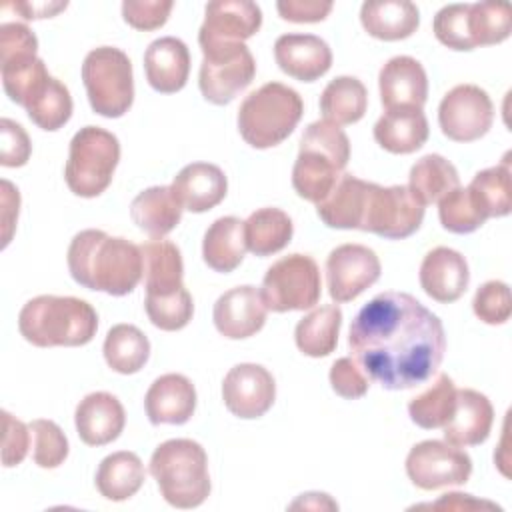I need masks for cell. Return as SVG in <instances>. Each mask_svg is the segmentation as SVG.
I'll return each mask as SVG.
<instances>
[{
  "instance_id": "cell-48",
  "label": "cell",
  "mask_w": 512,
  "mask_h": 512,
  "mask_svg": "<svg viewBox=\"0 0 512 512\" xmlns=\"http://www.w3.org/2000/svg\"><path fill=\"white\" fill-rule=\"evenodd\" d=\"M474 314L484 324H504L512 312V298L510 288L502 280H488L484 282L472 300Z\"/></svg>"
},
{
  "instance_id": "cell-8",
  "label": "cell",
  "mask_w": 512,
  "mask_h": 512,
  "mask_svg": "<svg viewBox=\"0 0 512 512\" xmlns=\"http://www.w3.org/2000/svg\"><path fill=\"white\" fill-rule=\"evenodd\" d=\"M82 82L92 110L104 118L124 116L134 102L132 62L120 48L90 50L82 62Z\"/></svg>"
},
{
  "instance_id": "cell-39",
  "label": "cell",
  "mask_w": 512,
  "mask_h": 512,
  "mask_svg": "<svg viewBox=\"0 0 512 512\" xmlns=\"http://www.w3.org/2000/svg\"><path fill=\"white\" fill-rule=\"evenodd\" d=\"M454 406H456V386L448 374H440L428 390H424L422 394L410 400L408 414L416 426L424 430H432V428H442L450 420Z\"/></svg>"
},
{
  "instance_id": "cell-38",
  "label": "cell",
  "mask_w": 512,
  "mask_h": 512,
  "mask_svg": "<svg viewBox=\"0 0 512 512\" xmlns=\"http://www.w3.org/2000/svg\"><path fill=\"white\" fill-rule=\"evenodd\" d=\"M468 194L486 220L508 216L512 210V182L508 160L498 166L480 170L472 178Z\"/></svg>"
},
{
  "instance_id": "cell-9",
  "label": "cell",
  "mask_w": 512,
  "mask_h": 512,
  "mask_svg": "<svg viewBox=\"0 0 512 512\" xmlns=\"http://www.w3.org/2000/svg\"><path fill=\"white\" fill-rule=\"evenodd\" d=\"M262 300L272 312L308 310L322 294L320 268L306 254H288L276 260L264 274Z\"/></svg>"
},
{
  "instance_id": "cell-36",
  "label": "cell",
  "mask_w": 512,
  "mask_h": 512,
  "mask_svg": "<svg viewBox=\"0 0 512 512\" xmlns=\"http://www.w3.org/2000/svg\"><path fill=\"white\" fill-rule=\"evenodd\" d=\"M456 186H460L458 170L440 154H426L410 168L408 188L424 208L436 204Z\"/></svg>"
},
{
  "instance_id": "cell-49",
  "label": "cell",
  "mask_w": 512,
  "mask_h": 512,
  "mask_svg": "<svg viewBox=\"0 0 512 512\" xmlns=\"http://www.w3.org/2000/svg\"><path fill=\"white\" fill-rule=\"evenodd\" d=\"M172 8V0H124L122 18L132 28L150 32L166 24Z\"/></svg>"
},
{
  "instance_id": "cell-2",
  "label": "cell",
  "mask_w": 512,
  "mask_h": 512,
  "mask_svg": "<svg viewBox=\"0 0 512 512\" xmlns=\"http://www.w3.org/2000/svg\"><path fill=\"white\" fill-rule=\"evenodd\" d=\"M68 270L76 284L110 296L130 294L142 280V252L134 242L104 230L78 232L68 246Z\"/></svg>"
},
{
  "instance_id": "cell-12",
  "label": "cell",
  "mask_w": 512,
  "mask_h": 512,
  "mask_svg": "<svg viewBox=\"0 0 512 512\" xmlns=\"http://www.w3.org/2000/svg\"><path fill=\"white\" fill-rule=\"evenodd\" d=\"M406 474L422 490L460 486L472 474V460L458 446L440 440H422L406 456Z\"/></svg>"
},
{
  "instance_id": "cell-34",
  "label": "cell",
  "mask_w": 512,
  "mask_h": 512,
  "mask_svg": "<svg viewBox=\"0 0 512 512\" xmlns=\"http://www.w3.org/2000/svg\"><path fill=\"white\" fill-rule=\"evenodd\" d=\"M368 108L366 86L354 76H338L320 94V112L326 122L348 126L358 122Z\"/></svg>"
},
{
  "instance_id": "cell-31",
  "label": "cell",
  "mask_w": 512,
  "mask_h": 512,
  "mask_svg": "<svg viewBox=\"0 0 512 512\" xmlns=\"http://www.w3.org/2000/svg\"><path fill=\"white\" fill-rule=\"evenodd\" d=\"M246 250L244 222L236 216H222L204 232L202 258L214 272L228 274L236 270L242 264Z\"/></svg>"
},
{
  "instance_id": "cell-21",
  "label": "cell",
  "mask_w": 512,
  "mask_h": 512,
  "mask_svg": "<svg viewBox=\"0 0 512 512\" xmlns=\"http://www.w3.org/2000/svg\"><path fill=\"white\" fill-rule=\"evenodd\" d=\"M494 422L490 400L472 388L456 390V406L450 420L442 426L444 440L452 446L466 448L486 442Z\"/></svg>"
},
{
  "instance_id": "cell-40",
  "label": "cell",
  "mask_w": 512,
  "mask_h": 512,
  "mask_svg": "<svg viewBox=\"0 0 512 512\" xmlns=\"http://www.w3.org/2000/svg\"><path fill=\"white\" fill-rule=\"evenodd\" d=\"M28 118L42 130L54 132L62 128L72 116V96L68 88L50 76L24 106Z\"/></svg>"
},
{
  "instance_id": "cell-51",
  "label": "cell",
  "mask_w": 512,
  "mask_h": 512,
  "mask_svg": "<svg viewBox=\"0 0 512 512\" xmlns=\"http://www.w3.org/2000/svg\"><path fill=\"white\" fill-rule=\"evenodd\" d=\"M0 164L6 168H18L24 166L32 154V142L26 134V130L10 120H0Z\"/></svg>"
},
{
  "instance_id": "cell-22",
  "label": "cell",
  "mask_w": 512,
  "mask_h": 512,
  "mask_svg": "<svg viewBox=\"0 0 512 512\" xmlns=\"http://www.w3.org/2000/svg\"><path fill=\"white\" fill-rule=\"evenodd\" d=\"M74 424L80 440L88 446L114 442L126 424L120 400L110 392H92L84 396L74 412Z\"/></svg>"
},
{
  "instance_id": "cell-5",
  "label": "cell",
  "mask_w": 512,
  "mask_h": 512,
  "mask_svg": "<svg viewBox=\"0 0 512 512\" xmlns=\"http://www.w3.org/2000/svg\"><path fill=\"white\" fill-rule=\"evenodd\" d=\"M150 474L162 498L174 508H196L210 496L206 450L190 438L162 442L152 452Z\"/></svg>"
},
{
  "instance_id": "cell-27",
  "label": "cell",
  "mask_w": 512,
  "mask_h": 512,
  "mask_svg": "<svg viewBox=\"0 0 512 512\" xmlns=\"http://www.w3.org/2000/svg\"><path fill=\"white\" fill-rule=\"evenodd\" d=\"M430 128L422 110H386L374 124V140L390 154H412L428 140Z\"/></svg>"
},
{
  "instance_id": "cell-23",
  "label": "cell",
  "mask_w": 512,
  "mask_h": 512,
  "mask_svg": "<svg viewBox=\"0 0 512 512\" xmlns=\"http://www.w3.org/2000/svg\"><path fill=\"white\" fill-rule=\"evenodd\" d=\"M144 410L152 424H186L196 410V388L182 374H164L156 378L146 396Z\"/></svg>"
},
{
  "instance_id": "cell-32",
  "label": "cell",
  "mask_w": 512,
  "mask_h": 512,
  "mask_svg": "<svg viewBox=\"0 0 512 512\" xmlns=\"http://www.w3.org/2000/svg\"><path fill=\"white\" fill-rule=\"evenodd\" d=\"M146 470L138 454L120 450L108 454L96 470V490L112 502L132 498L144 484Z\"/></svg>"
},
{
  "instance_id": "cell-4",
  "label": "cell",
  "mask_w": 512,
  "mask_h": 512,
  "mask_svg": "<svg viewBox=\"0 0 512 512\" xmlns=\"http://www.w3.org/2000/svg\"><path fill=\"white\" fill-rule=\"evenodd\" d=\"M350 160V140L346 132L326 120L312 122L302 138L292 168V186L308 202H322Z\"/></svg>"
},
{
  "instance_id": "cell-46",
  "label": "cell",
  "mask_w": 512,
  "mask_h": 512,
  "mask_svg": "<svg viewBox=\"0 0 512 512\" xmlns=\"http://www.w3.org/2000/svg\"><path fill=\"white\" fill-rule=\"evenodd\" d=\"M36 52L38 40L26 24L6 22L0 26V70L36 60Z\"/></svg>"
},
{
  "instance_id": "cell-37",
  "label": "cell",
  "mask_w": 512,
  "mask_h": 512,
  "mask_svg": "<svg viewBox=\"0 0 512 512\" xmlns=\"http://www.w3.org/2000/svg\"><path fill=\"white\" fill-rule=\"evenodd\" d=\"M102 352L106 364L114 372L136 374L148 362L150 342L134 324H116L108 330Z\"/></svg>"
},
{
  "instance_id": "cell-17",
  "label": "cell",
  "mask_w": 512,
  "mask_h": 512,
  "mask_svg": "<svg viewBox=\"0 0 512 512\" xmlns=\"http://www.w3.org/2000/svg\"><path fill=\"white\" fill-rule=\"evenodd\" d=\"M266 304L256 286H236L224 292L212 310L216 330L230 340L250 338L262 330L266 322Z\"/></svg>"
},
{
  "instance_id": "cell-1",
  "label": "cell",
  "mask_w": 512,
  "mask_h": 512,
  "mask_svg": "<svg viewBox=\"0 0 512 512\" xmlns=\"http://www.w3.org/2000/svg\"><path fill=\"white\" fill-rule=\"evenodd\" d=\"M348 346L364 374L386 390L428 382L446 352L442 320L406 292H382L354 316Z\"/></svg>"
},
{
  "instance_id": "cell-57",
  "label": "cell",
  "mask_w": 512,
  "mask_h": 512,
  "mask_svg": "<svg viewBox=\"0 0 512 512\" xmlns=\"http://www.w3.org/2000/svg\"><path fill=\"white\" fill-rule=\"evenodd\" d=\"M290 508H312V510L330 508V510H338V504L332 502V500L328 498V494H322V492H308V494H302L296 502H292Z\"/></svg>"
},
{
  "instance_id": "cell-15",
  "label": "cell",
  "mask_w": 512,
  "mask_h": 512,
  "mask_svg": "<svg viewBox=\"0 0 512 512\" xmlns=\"http://www.w3.org/2000/svg\"><path fill=\"white\" fill-rule=\"evenodd\" d=\"M276 398L274 376L260 364L244 362L228 370L222 382V400L228 412L252 420L264 416Z\"/></svg>"
},
{
  "instance_id": "cell-6",
  "label": "cell",
  "mask_w": 512,
  "mask_h": 512,
  "mask_svg": "<svg viewBox=\"0 0 512 512\" xmlns=\"http://www.w3.org/2000/svg\"><path fill=\"white\" fill-rule=\"evenodd\" d=\"M302 114L304 102L294 88L282 82H268L242 100L238 132L252 148L266 150L284 142Z\"/></svg>"
},
{
  "instance_id": "cell-55",
  "label": "cell",
  "mask_w": 512,
  "mask_h": 512,
  "mask_svg": "<svg viewBox=\"0 0 512 512\" xmlns=\"http://www.w3.org/2000/svg\"><path fill=\"white\" fill-rule=\"evenodd\" d=\"M68 2H16L10 4L14 12H18L24 20H40V18H52L58 12L66 10Z\"/></svg>"
},
{
  "instance_id": "cell-11",
  "label": "cell",
  "mask_w": 512,
  "mask_h": 512,
  "mask_svg": "<svg viewBox=\"0 0 512 512\" xmlns=\"http://www.w3.org/2000/svg\"><path fill=\"white\" fill-rule=\"evenodd\" d=\"M424 220V206L408 186H378L370 182L360 230L388 240H402L414 234Z\"/></svg>"
},
{
  "instance_id": "cell-3",
  "label": "cell",
  "mask_w": 512,
  "mask_h": 512,
  "mask_svg": "<svg viewBox=\"0 0 512 512\" xmlns=\"http://www.w3.org/2000/svg\"><path fill=\"white\" fill-rule=\"evenodd\" d=\"M18 330L38 348L84 346L96 336L98 314L86 300L42 294L22 306Z\"/></svg>"
},
{
  "instance_id": "cell-29",
  "label": "cell",
  "mask_w": 512,
  "mask_h": 512,
  "mask_svg": "<svg viewBox=\"0 0 512 512\" xmlns=\"http://www.w3.org/2000/svg\"><path fill=\"white\" fill-rule=\"evenodd\" d=\"M360 22L364 30L386 42L404 40L420 26V12L408 0H370L360 8Z\"/></svg>"
},
{
  "instance_id": "cell-47",
  "label": "cell",
  "mask_w": 512,
  "mask_h": 512,
  "mask_svg": "<svg viewBox=\"0 0 512 512\" xmlns=\"http://www.w3.org/2000/svg\"><path fill=\"white\" fill-rule=\"evenodd\" d=\"M50 78L44 60L36 58L28 64L22 66H14V68H4L2 70V86L4 92L8 94V98L18 104V106H26L28 100L32 98V94Z\"/></svg>"
},
{
  "instance_id": "cell-42",
  "label": "cell",
  "mask_w": 512,
  "mask_h": 512,
  "mask_svg": "<svg viewBox=\"0 0 512 512\" xmlns=\"http://www.w3.org/2000/svg\"><path fill=\"white\" fill-rule=\"evenodd\" d=\"M144 308L148 320L166 332L182 330L194 314V302L186 288H180L168 296H146Z\"/></svg>"
},
{
  "instance_id": "cell-45",
  "label": "cell",
  "mask_w": 512,
  "mask_h": 512,
  "mask_svg": "<svg viewBox=\"0 0 512 512\" xmlns=\"http://www.w3.org/2000/svg\"><path fill=\"white\" fill-rule=\"evenodd\" d=\"M468 10L470 4H448L436 12L432 30L440 44L460 52L474 50V42L468 34Z\"/></svg>"
},
{
  "instance_id": "cell-10",
  "label": "cell",
  "mask_w": 512,
  "mask_h": 512,
  "mask_svg": "<svg viewBox=\"0 0 512 512\" xmlns=\"http://www.w3.org/2000/svg\"><path fill=\"white\" fill-rule=\"evenodd\" d=\"M198 86L202 96L216 104H230L256 76V62L244 42L202 48Z\"/></svg>"
},
{
  "instance_id": "cell-41",
  "label": "cell",
  "mask_w": 512,
  "mask_h": 512,
  "mask_svg": "<svg viewBox=\"0 0 512 512\" xmlns=\"http://www.w3.org/2000/svg\"><path fill=\"white\" fill-rule=\"evenodd\" d=\"M512 12L506 2H476L468 10V34L478 46L500 44L510 36Z\"/></svg>"
},
{
  "instance_id": "cell-14",
  "label": "cell",
  "mask_w": 512,
  "mask_h": 512,
  "mask_svg": "<svg viewBox=\"0 0 512 512\" xmlns=\"http://www.w3.org/2000/svg\"><path fill=\"white\" fill-rule=\"evenodd\" d=\"M380 260L376 252L362 244L336 246L326 258L328 294L336 302L358 298L380 278Z\"/></svg>"
},
{
  "instance_id": "cell-25",
  "label": "cell",
  "mask_w": 512,
  "mask_h": 512,
  "mask_svg": "<svg viewBox=\"0 0 512 512\" xmlns=\"http://www.w3.org/2000/svg\"><path fill=\"white\" fill-rule=\"evenodd\" d=\"M148 84L160 94H174L186 86L190 74L188 46L174 36L154 40L144 52Z\"/></svg>"
},
{
  "instance_id": "cell-19",
  "label": "cell",
  "mask_w": 512,
  "mask_h": 512,
  "mask_svg": "<svg viewBox=\"0 0 512 512\" xmlns=\"http://www.w3.org/2000/svg\"><path fill=\"white\" fill-rule=\"evenodd\" d=\"M274 58L284 74L300 82H314L332 66L330 46L314 34H282L274 42Z\"/></svg>"
},
{
  "instance_id": "cell-30",
  "label": "cell",
  "mask_w": 512,
  "mask_h": 512,
  "mask_svg": "<svg viewBox=\"0 0 512 512\" xmlns=\"http://www.w3.org/2000/svg\"><path fill=\"white\" fill-rule=\"evenodd\" d=\"M182 210L170 186H152L132 200L130 218L148 236L162 238L178 226Z\"/></svg>"
},
{
  "instance_id": "cell-24",
  "label": "cell",
  "mask_w": 512,
  "mask_h": 512,
  "mask_svg": "<svg viewBox=\"0 0 512 512\" xmlns=\"http://www.w3.org/2000/svg\"><path fill=\"white\" fill-rule=\"evenodd\" d=\"M170 188L184 210L200 214L224 200L228 180L220 166L210 162H192L174 176Z\"/></svg>"
},
{
  "instance_id": "cell-26",
  "label": "cell",
  "mask_w": 512,
  "mask_h": 512,
  "mask_svg": "<svg viewBox=\"0 0 512 512\" xmlns=\"http://www.w3.org/2000/svg\"><path fill=\"white\" fill-rule=\"evenodd\" d=\"M140 252L146 296H168L184 288V262L174 242L152 238L140 244Z\"/></svg>"
},
{
  "instance_id": "cell-50",
  "label": "cell",
  "mask_w": 512,
  "mask_h": 512,
  "mask_svg": "<svg viewBox=\"0 0 512 512\" xmlns=\"http://www.w3.org/2000/svg\"><path fill=\"white\" fill-rule=\"evenodd\" d=\"M330 386L338 396L346 400H356L368 392L370 378L364 374L356 360H352L350 356H342L330 368Z\"/></svg>"
},
{
  "instance_id": "cell-35",
  "label": "cell",
  "mask_w": 512,
  "mask_h": 512,
  "mask_svg": "<svg viewBox=\"0 0 512 512\" xmlns=\"http://www.w3.org/2000/svg\"><path fill=\"white\" fill-rule=\"evenodd\" d=\"M342 326V310L336 304H326L306 314L294 330L296 346L310 358H322L334 352Z\"/></svg>"
},
{
  "instance_id": "cell-44",
  "label": "cell",
  "mask_w": 512,
  "mask_h": 512,
  "mask_svg": "<svg viewBox=\"0 0 512 512\" xmlns=\"http://www.w3.org/2000/svg\"><path fill=\"white\" fill-rule=\"evenodd\" d=\"M28 426L34 438V464L40 468H58L68 456V438L62 428L46 418H36Z\"/></svg>"
},
{
  "instance_id": "cell-20",
  "label": "cell",
  "mask_w": 512,
  "mask_h": 512,
  "mask_svg": "<svg viewBox=\"0 0 512 512\" xmlns=\"http://www.w3.org/2000/svg\"><path fill=\"white\" fill-rule=\"evenodd\" d=\"M470 270L466 258L448 246L430 250L420 264L422 290L440 304L456 302L468 288Z\"/></svg>"
},
{
  "instance_id": "cell-28",
  "label": "cell",
  "mask_w": 512,
  "mask_h": 512,
  "mask_svg": "<svg viewBox=\"0 0 512 512\" xmlns=\"http://www.w3.org/2000/svg\"><path fill=\"white\" fill-rule=\"evenodd\" d=\"M368 190L370 182L352 174H342L332 192L316 204L320 220L330 228L360 230Z\"/></svg>"
},
{
  "instance_id": "cell-53",
  "label": "cell",
  "mask_w": 512,
  "mask_h": 512,
  "mask_svg": "<svg viewBox=\"0 0 512 512\" xmlns=\"http://www.w3.org/2000/svg\"><path fill=\"white\" fill-rule=\"evenodd\" d=\"M276 10L280 18L296 24L322 22L330 10L332 2L328 0H280L276 2Z\"/></svg>"
},
{
  "instance_id": "cell-7",
  "label": "cell",
  "mask_w": 512,
  "mask_h": 512,
  "mask_svg": "<svg viewBox=\"0 0 512 512\" xmlns=\"http://www.w3.org/2000/svg\"><path fill=\"white\" fill-rule=\"evenodd\" d=\"M118 160L120 142L112 132L100 126L80 128L70 140L64 168L70 192L80 198L100 196L110 186Z\"/></svg>"
},
{
  "instance_id": "cell-18",
  "label": "cell",
  "mask_w": 512,
  "mask_h": 512,
  "mask_svg": "<svg viewBox=\"0 0 512 512\" xmlns=\"http://www.w3.org/2000/svg\"><path fill=\"white\" fill-rule=\"evenodd\" d=\"M380 100L386 110L418 108L428 98V76L424 66L412 56L390 58L378 74Z\"/></svg>"
},
{
  "instance_id": "cell-54",
  "label": "cell",
  "mask_w": 512,
  "mask_h": 512,
  "mask_svg": "<svg viewBox=\"0 0 512 512\" xmlns=\"http://www.w3.org/2000/svg\"><path fill=\"white\" fill-rule=\"evenodd\" d=\"M0 190H2V248H6L12 238L14 224L18 220L20 194H18V188H14V184L8 180L0 182Z\"/></svg>"
},
{
  "instance_id": "cell-43",
  "label": "cell",
  "mask_w": 512,
  "mask_h": 512,
  "mask_svg": "<svg viewBox=\"0 0 512 512\" xmlns=\"http://www.w3.org/2000/svg\"><path fill=\"white\" fill-rule=\"evenodd\" d=\"M438 218L440 224L452 234H470L486 222L472 202L468 188L462 186H456L438 200Z\"/></svg>"
},
{
  "instance_id": "cell-56",
  "label": "cell",
  "mask_w": 512,
  "mask_h": 512,
  "mask_svg": "<svg viewBox=\"0 0 512 512\" xmlns=\"http://www.w3.org/2000/svg\"><path fill=\"white\" fill-rule=\"evenodd\" d=\"M420 508H448V510H476V508H498L492 502H484V500H476L472 498V494H460V492H448L442 494V498L434 504H426Z\"/></svg>"
},
{
  "instance_id": "cell-13",
  "label": "cell",
  "mask_w": 512,
  "mask_h": 512,
  "mask_svg": "<svg viewBox=\"0 0 512 512\" xmlns=\"http://www.w3.org/2000/svg\"><path fill=\"white\" fill-rule=\"evenodd\" d=\"M494 122V104L476 84H458L448 90L438 106V124L454 142L480 140Z\"/></svg>"
},
{
  "instance_id": "cell-16",
  "label": "cell",
  "mask_w": 512,
  "mask_h": 512,
  "mask_svg": "<svg viewBox=\"0 0 512 512\" xmlns=\"http://www.w3.org/2000/svg\"><path fill=\"white\" fill-rule=\"evenodd\" d=\"M204 14V22L198 30L200 48L244 42L262 26V10L250 0L208 2Z\"/></svg>"
},
{
  "instance_id": "cell-33",
  "label": "cell",
  "mask_w": 512,
  "mask_h": 512,
  "mask_svg": "<svg viewBox=\"0 0 512 512\" xmlns=\"http://www.w3.org/2000/svg\"><path fill=\"white\" fill-rule=\"evenodd\" d=\"M294 226L290 216L280 208H260L244 220L246 248L254 256H272L288 246Z\"/></svg>"
},
{
  "instance_id": "cell-52",
  "label": "cell",
  "mask_w": 512,
  "mask_h": 512,
  "mask_svg": "<svg viewBox=\"0 0 512 512\" xmlns=\"http://www.w3.org/2000/svg\"><path fill=\"white\" fill-rule=\"evenodd\" d=\"M4 422V438H2V464L6 468L18 466L30 448V426H26L22 420L14 418L10 412H2Z\"/></svg>"
}]
</instances>
